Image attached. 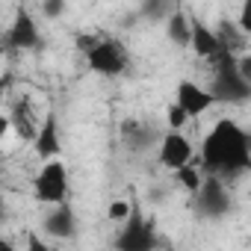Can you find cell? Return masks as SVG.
I'll return each instance as SVG.
<instances>
[{
  "label": "cell",
  "instance_id": "cb8c5ba5",
  "mask_svg": "<svg viewBox=\"0 0 251 251\" xmlns=\"http://www.w3.org/2000/svg\"><path fill=\"white\" fill-rule=\"evenodd\" d=\"M27 248H33V251H48V245H45L39 236H30V239H27Z\"/></svg>",
  "mask_w": 251,
  "mask_h": 251
},
{
  "label": "cell",
  "instance_id": "8fae6325",
  "mask_svg": "<svg viewBox=\"0 0 251 251\" xmlns=\"http://www.w3.org/2000/svg\"><path fill=\"white\" fill-rule=\"evenodd\" d=\"M45 233L53 239H71L77 233V216L71 210V204H53V210L45 216Z\"/></svg>",
  "mask_w": 251,
  "mask_h": 251
},
{
  "label": "cell",
  "instance_id": "ac0fdd59",
  "mask_svg": "<svg viewBox=\"0 0 251 251\" xmlns=\"http://www.w3.org/2000/svg\"><path fill=\"white\" fill-rule=\"evenodd\" d=\"M130 213H133V204H130V201H124V198H115V201L109 204V210H106L109 222H118V225L127 222V219H130Z\"/></svg>",
  "mask_w": 251,
  "mask_h": 251
},
{
  "label": "cell",
  "instance_id": "ba28073f",
  "mask_svg": "<svg viewBox=\"0 0 251 251\" xmlns=\"http://www.w3.org/2000/svg\"><path fill=\"white\" fill-rule=\"evenodd\" d=\"M39 45H42V36H39L36 18L27 9H18L15 21H12L9 33H6V48L9 50H36Z\"/></svg>",
  "mask_w": 251,
  "mask_h": 251
},
{
  "label": "cell",
  "instance_id": "7a4b0ae2",
  "mask_svg": "<svg viewBox=\"0 0 251 251\" xmlns=\"http://www.w3.org/2000/svg\"><path fill=\"white\" fill-rule=\"evenodd\" d=\"M210 92L216 95V103H245V100H251V83L242 77L236 53L230 48H222L213 56Z\"/></svg>",
  "mask_w": 251,
  "mask_h": 251
},
{
  "label": "cell",
  "instance_id": "52a82bcc",
  "mask_svg": "<svg viewBox=\"0 0 251 251\" xmlns=\"http://www.w3.org/2000/svg\"><path fill=\"white\" fill-rule=\"evenodd\" d=\"M192 157H195V148H192V142L180 133V130H169L163 139H160V166L163 169H172V172H177V169H183L186 163H192Z\"/></svg>",
  "mask_w": 251,
  "mask_h": 251
},
{
  "label": "cell",
  "instance_id": "d4e9b609",
  "mask_svg": "<svg viewBox=\"0 0 251 251\" xmlns=\"http://www.w3.org/2000/svg\"><path fill=\"white\" fill-rule=\"evenodd\" d=\"M248 148H251V133H248Z\"/></svg>",
  "mask_w": 251,
  "mask_h": 251
},
{
  "label": "cell",
  "instance_id": "603a6c76",
  "mask_svg": "<svg viewBox=\"0 0 251 251\" xmlns=\"http://www.w3.org/2000/svg\"><path fill=\"white\" fill-rule=\"evenodd\" d=\"M236 62H239V71H242V77L251 83V53H242V56H236Z\"/></svg>",
  "mask_w": 251,
  "mask_h": 251
},
{
  "label": "cell",
  "instance_id": "8992f818",
  "mask_svg": "<svg viewBox=\"0 0 251 251\" xmlns=\"http://www.w3.org/2000/svg\"><path fill=\"white\" fill-rule=\"evenodd\" d=\"M115 245L121 251H151L160 245V236H157V227L151 219H145L139 210L130 213V219L124 222V230L118 233Z\"/></svg>",
  "mask_w": 251,
  "mask_h": 251
},
{
  "label": "cell",
  "instance_id": "9c48e42d",
  "mask_svg": "<svg viewBox=\"0 0 251 251\" xmlns=\"http://www.w3.org/2000/svg\"><path fill=\"white\" fill-rule=\"evenodd\" d=\"M175 100L189 112V118H198V115H204L216 103V95L210 89L192 83V80H180L177 83V92H175Z\"/></svg>",
  "mask_w": 251,
  "mask_h": 251
},
{
  "label": "cell",
  "instance_id": "6da1fadb",
  "mask_svg": "<svg viewBox=\"0 0 251 251\" xmlns=\"http://www.w3.org/2000/svg\"><path fill=\"white\" fill-rule=\"evenodd\" d=\"M198 163H201L204 175H219L225 180H239L242 175H251L248 130H242L230 118L216 121L213 130L201 142Z\"/></svg>",
  "mask_w": 251,
  "mask_h": 251
},
{
  "label": "cell",
  "instance_id": "4fadbf2b",
  "mask_svg": "<svg viewBox=\"0 0 251 251\" xmlns=\"http://www.w3.org/2000/svg\"><path fill=\"white\" fill-rule=\"evenodd\" d=\"M166 36L175 48H192V15L183 9H175L166 21Z\"/></svg>",
  "mask_w": 251,
  "mask_h": 251
},
{
  "label": "cell",
  "instance_id": "7402d4cb",
  "mask_svg": "<svg viewBox=\"0 0 251 251\" xmlns=\"http://www.w3.org/2000/svg\"><path fill=\"white\" fill-rule=\"evenodd\" d=\"M98 42H100L98 36H86V33H83V36H77V48H80L83 53H89V50H92V48H95Z\"/></svg>",
  "mask_w": 251,
  "mask_h": 251
},
{
  "label": "cell",
  "instance_id": "44dd1931",
  "mask_svg": "<svg viewBox=\"0 0 251 251\" xmlns=\"http://www.w3.org/2000/svg\"><path fill=\"white\" fill-rule=\"evenodd\" d=\"M239 30L251 36V0H242V6H239V18H236Z\"/></svg>",
  "mask_w": 251,
  "mask_h": 251
},
{
  "label": "cell",
  "instance_id": "d6986e66",
  "mask_svg": "<svg viewBox=\"0 0 251 251\" xmlns=\"http://www.w3.org/2000/svg\"><path fill=\"white\" fill-rule=\"evenodd\" d=\"M166 9H169V0H148V3L142 6V12H145V18H151V21H157V18H163V15H166Z\"/></svg>",
  "mask_w": 251,
  "mask_h": 251
},
{
  "label": "cell",
  "instance_id": "3957f363",
  "mask_svg": "<svg viewBox=\"0 0 251 251\" xmlns=\"http://www.w3.org/2000/svg\"><path fill=\"white\" fill-rule=\"evenodd\" d=\"M86 62L95 74H103V77H121L124 71L130 68V53L118 39H100L89 53H86Z\"/></svg>",
  "mask_w": 251,
  "mask_h": 251
},
{
  "label": "cell",
  "instance_id": "7c38bea8",
  "mask_svg": "<svg viewBox=\"0 0 251 251\" xmlns=\"http://www.w3.org/2000/svg\"><path fill=\"white\" fill-rule=\"evenodd\" d=\"M222 48H225V45H222L219 30H213L210 24H204L198 15H192V50H195V56L213 59Z\"/></svg>",
  "mask_w": 251,
  "mask_h": 251
},
{
  "label": "cell",
  "instance_id": "9a60e30c",
  "mask_svg": "<svg viewBox=\"0 0 251 251\" xmlns=\"http://www.w3.org/2000/svg\"><path fill=\"white\" fill-rule=\"evenodd\" d=\"M6 115H9V124H12L15 136L33 145V139L39 136V127H42V124H36V121H33V115L27 112V103H15Z\"/></svg>",
  "mask_w": 251,
  "mask_h": 251
},
{
  "label": "cell",
  "instance_id": "ffe728a7",
  "mask_svg": "<svg viewBox=\"0 0 251 251\" xmlns=\"http://www.w3.org/2000/svg\"><path fill=\"white\" fill-rule=\"evenodd\" d=\"M42 12H45V18H50V21L62 18V12H65V0H45V3H42Z\"/></svg>",
  "mask_w": 251,
  "mask_h": 251
},
{
  "label": "cell",
  "instance_id": "e0dca14e",
  "mask_svg": "<svg viewBox=\"0 0 251 251\" xmlns=\"http://www.w3.org/2000/svg\"><path fill=\"white\" fill-rule=\"evenodd\" d=\"M166 121H169V130H183L192 118H189V112L175 100V103H169V106H166Z\"/></svg>",
  "mask_w": 251,
  "mask_h": 251
},
{
  "label": "cell",
  "instance_id": "2e32d148",
  "mask_svg": "<svg viewBox=\"0 0 251 251\" xmlns=\"http://www.w3.org/2000/svg\"><path fill=\"white\" fill-rule=\"evenodd\" d=\"M175 177H177V183H180V189H186L189 195H195L198 189H201V183H204V169H201V163H186L183 169H177L175 172Z\"/></svg>",
  "mask_w": 251,
  "mask_h": 251
},
{
  "label": "cell",
  "instance_id": "30bf717a",
  "mask_svg": "<svg viewBox=\"0 0 251 251\" xmlns=\"http://www.w3.org/2000/svg\"><path fill=\"white\" fill-rule=\"evenodd\" d=\"M33 151H36V157H39L42 163H45V160H53V157H59V154H62L59 121H56V115H53V112H48V115H45L42 127H39V136L33 139Z\"/></svg>",
  "mask_w": 251,
  "mask_h": 251
},
{
  "label": "cell",
  "instance_id": "5b68a950",
  "mask_svg": "<svg viewBox=\"0 0 251 251\" xmlns=\"http://www.w3.org/2000/svg\"><path fill=\"white\" fill-rule=\"evenodd\" d=\"M230 192H227V180L225 177H219V175H207L204 177V183H201V189L195 192V210H198V216L201 219H210V222H216V219H222V216H227L230 213Z\"/></svg>",
  "mask_w": 251,
  "mask_h": 251
},
{
  "label": "cell",
  "instance_id": "277c9868",
  "mask_svg": "<svg viewBox=\"0 0 251 251\" xmlns=\"http://www.w3.org/2000/svg\"><path fill=\"white\" fill-rule=\"evenodd\" d=\"M33 192L42 204H62L68 198V169L62 160H45L36 180H33Z\"/></svg>",
  "mask_w": 251,
  "mask_h": 251
},
{
  "label": "cell",
  "instance_id": "5bb4252c",
  "mask_svg": "<svg viewBox=\"0 0 251 251\" xmlns=\"http://www.w3.org/2000/svg\"><path fill=\"white\" fill-rule=\"evenodd\" d=\"M121 139H124V145H127L130 151H148L151 142L157 139V133L148 127V124L130 118V121H124V124H121Z\"/></svg>",
  "mask_w": 251,
  "mask_h": 251
}]
</instances>
